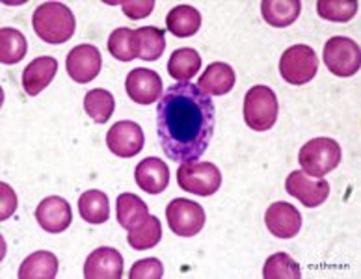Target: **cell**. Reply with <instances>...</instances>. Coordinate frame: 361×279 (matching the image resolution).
<instances>
[{"mask_svg":"<svg viewBox=\"0 0 361 279\" xmlns=\"http://www.w3.org/2000/svg\"><path fill=\"white\" fill-rule=\"evenodd\" d=\"M216 110L209 95L192 82H177L159 99L157 135L173 162H197L211 144Z\"/></svg>","mask_w":361,"mask_h":279,"instance_id":"obj_1","label":"cell"},{"mask_svg":"<svg viewBox=\"0 0 361 279\" xmlns=\"http://www.w3.org/2000/svg\"><path fill=\"white\" fill-rule=\"evenodd\" d=\"M32 26L42 42L60 45L71 39L77 28V21L69 6L62 2H43L37 6L32 16Z\"/></svg>","mask_w":361,"mask_h":279,"instance_id":"obj_2","label":"cell"},{"mask_svg":"<svg viewBox=\"0 0 361 279\" xmlns=\"http://www.w3.org/2000/svg\"><path fill=\"white\" fill-rule=\"evenodd\" d=\"M341 145L331 138H313L300 147L298 162L305 175L322 179L341 162Z\"/></svg>","mask_w":361,"mask_h":279,"instance_id":"obj_3","label":"cell"},{"mask_svg":"<svg viewBox=\"0 0 361 279\" xmlns=\"http://www.w3.org/2000/svg\"><path fill=\"white\" fill-rule=\"evenodd\" d=\"M279 104L274 89L269 86H253L244 97V121L252 130L264 132L270 130L278 121Z\"/></svg>","mask_w":361,"mask_h":279,"instance_id":"obj_4","label":"cell"},{"mask_svg":"<svg viewBox=\"0 0 361 279\" xmlns=\"http://www.w3.org/2000/svg\"><path fill=\"white\" fill-rule=\"evenodd\" d=\"M177 182L185 192L209 197L222 186V173L212 162H185L177 170Z\"/></svg>","mask_w":361,"mask_h":279,"instance_id":"obj_5","label":"cell"},{"mask_svg":"<svg viewBox=\"0 0 361 279\" xmlns=\"http://www.w3.org/2000/svg\"><path fill=\"white\" fill-rule=\"evenodd\" d=\"M319 71V58L310 45H293L281 54L279 75L293 86L311 82Z\"/></svg>","mask_w":361,"mask_h":279,"instance_id":"obj_6","label":"cell"},{"mask_svg":"<svg viewBox=\"0 0 361 279\" xmlns=\"http://www.w3.org/2000/svg\"><path fill=\"white\" fill-rule=\"evenodd\" d=\"M322 58L328 71L341 78L356 75L361 68L360 45L350 37H330L324 45Z\"/></svg>","mask_w":361,"mask_h":279,"instance_id":"obj_7","label":"cell"},{"mask_svg":"<svg viewBox=\"0 0 361 279\" xmlns=\"http://www.w3.org/2000/svg\"><path fill=\"white\" fill-rule=\"evenodd\" d=\"M166 220L168 225L177 237H196L205 225V211L200 203L190 202V199H171L166 207Z\"/></svg>","mask_w":361,"mask_h":279,"instance_id":"obj_8","label":"cell"},{"mask_svg":"<svg viewBox=\"0 0 361 279\" xmlns=\"http://www.w3.org/2000/svg\"><path fill=\"white\" fill-rule=\"evenodd\" d=\"M285 190L287 194L296 199L307 209L320 207L322 203L330 197V182L324 179H311L310 175H305L304 171H293L285 181Z\"/></svg>","mask_w":361,"mask_h":279,"instance_id":"obj_9","label":"cell"},{"mask_svg":"<svg viewBox=\"0 0 361 279\" xmlns=\"http://www.w3.org/2000/svg\"><path fill=\"white\" fill-rule=\"evenodd\" d=\"M106 147L116 156L133 159L144 147V130L135 121H118L106 132Z\"/></svg>","mask_w":361,"mask_h":279,"instance_id":"obj_10","label":"cell"},{"mask_svg":"<svg viewBox=\"0 0 361 279\" xmlns=\"http://www.w3.org/2000/svg\"><path fill=\"white\" fill-rule=\"evenodd\" d=\"M101 66H103V58L99 52L97 46L88 45H77L71 49L66 60V69L68 75L78 84H88L93 78L101 73Z\"/></svg>","mask_w":361,"mask_h":279,"instance_id":"obj_11","label":"cell"},{"mask_svg":"<svg viewBox=\"0 0 361 279\" xmlns=\"http://www.w3.org/2000/svg\"><path fill=\"white\" fill-rule=\"evenodd\" d=\"M125 92L130 97V101L147 106V104H153L162 97V93H164L162 78L159 77V73L151 71V69L138 68L127 75Z\"/></svg>","mask_w":361,"mask_h":279,"instance_id":"obj_12","label":"cell"},{"mask_svg":"<svg viewBox=\"0 0 361 279\" xmlns=\"http://www.w3.org/2000/svg\"><path fill=\"white\" fill-rule=\"evenodd\" d=\"M264 223L274 237L294 238L302 229V214L290 203L276 202L267 209Z\"/></svg>","mask_w":361,"mask_h":279,"instance_id":"obj_13","label":"cell"},{"mask_svg":"<svg viewBox=\"0 0 361 279\" xmlns=\"http://www.w3.org/2000/svg\"><path fill=\"white\" fill-rule=\"evenodd\" d=\"M123 257L116 248H97L88 255L84 263L86 279H121Z\"/></svg>","mask_w":361,"mask_h":279,"instance_id":"obj_14","label":"cell"},{"mask_svg":"<svg viewBox=\"0 0 361 279\" xmlns=\"http://www.w3.org/2000/svg\"><path fill=\"white\" fill-rule=\"evenodd\" d=\"M36 220L47 232H63L73 222L71 205L60 196L45 197L37 205Z\"/></svg>","mask_w":361,"mask_h":279,"instance_id":"obj_15","label":"cell"},{"mask_svg":"<svg viewBox=\"0 0 361 279\" xmlns=\"http://www.w3.org/2000/svg\"><path fill=\"white\" fill-rule=\"evenodd\" d=\"M135 181L147 194H162L170 185V170L164 161L149 156L136 166Z\"/></svg>","mask_w":361,"mask_h":279,"instance_id":"obj_16","label":"cell"},{"mask_svg":"<svg viewBox=\"0 0 361 279\" xmlns=\"http://www.w3.org/2000/svg\"><path fill=\"white\" fill-rule=\"evenodd\" d=\"M58 62L52 56H42L32 60L23 71V88L30 97H36L56 77Z\"/></svg>","mask_w":361,"mask_h":279,"instance_id":"obj_17","label":"cell"},{"mask_svg":"<svg viewBox=\"0 0 361 279\" xmlns=\"http://www.w3.org/2000/svg\"><path fill=\"white\" fill-rule=\"evenodd\" d=\"M237 82V75L235 69L226 62H212L209 68L205 69L200 80H197V88L202 89L205 95H226L233 89Z\"/></svg>","mask_w":361,"mask_h":279,"instance_id":"obj_18","label":"cell"},{"mask_svg":"<svg viewBox=\"0 0 361 279\" xmlns=\"http://www.w3.org/2000/svg\"><path fill=\"white\" fill-rule=\"evenodd\" d=\"M116 214H118L119 225L130 231V229L140 228L149 218V207L136 194L125 192V194H119L116 202Z\"/></svg>","mask_w":361,"mask_h":279,"instance_id":"obj_19","label":"cell"},{"mask_svg":"<svg viewBox=\"0 0 361 279\" xmlns=\"http://www.w3.org/2000/svg\"><path fill=\"white\" fill-rule=\"evenodd\" d=\"M166 26L176 37L196 36V32L202 26V13L188 4H179L171 8L166 16Z\"/></svg>","mask_w":361,"mask_h":279,"instance_id":"obj_20","label":"cell"},{"mask_svg":"<svg viewBox=\"0 0 361 279\" xmlns=\"http://www.w3.org/2000/svg\"><path fill=\"white\" fill-rule=\"evenodd\" d=\"M300 11H302L300 0H263L261 2L263 19L276 28L293 25L298 19Z\"/></svg>","mask_w":361,"mask_h":279,"instance_id":"obj_21","label":"cell"},{"mask_svg":"<svg viewBox=\"0 0 361 279\" xmlns=\"http://www.w3.org/2000/svg\"><path fill=\"white\" fill-rule=\"evenodd\" d=\"M58 274V259L51 252L28 255L19 266V279H54Z\"/></svg>","mask_w":361,"mask_h":279,"instance_id":"obj_22","label":"cell"},{"mask_svg":"<svg viewBox=\"0 0 361 279\" xmlns=\"http://www.w3.org/2000/svg\"><path fill=\"white\" fill-rule=\"evenodd\" d=\"M78 212L84 222L101 225L110 218L109 196L101 190H88L78 197Z\"/></svg>","mask_w":361,"mask_h":279,"instance_id":"obj_23","label":"cell"},{"mask_svg":"<svg viewBox=\"0 0 361 279\" xmlns=\"http://www.w3.org/2000/svg\"><path fill=\"white\" fill-rule=\"evenodd\" d=\"M202 68V56L196 49L185 46L177 49L170 56L168 62V73L171 78H176L179 82H188L190 78L196 77V73Z\"/></svg>","mask_w":361,"mask_h":279,"instance_id":"obj_24","label":"cell"},{"mask_svg":"<svg viewBox=\"0 0 361 279\" xmlns=\"http://www.w3.org/2000/svg\"><path fill=\"white\" fill-rule=\"evenodd\" d=\"M138 36V58L145 62H155L166 51L164 30L155 26H142L136 30Z\"/></svg>","mask_w":361,"mask_h":279,"instance_id":"obj_25","label":"cell"},{"mask_svg":"<svg viewBox=\"0 0 361 279\" xmlns=\"http://www.w3.org/2000/svg\"><path fill=\"white\" fill-rule=\"evenodd\" d=\"M114 108H116L114 95L103 88L92 89L84 97V110H86V114L99 125H104L112 118Z\"/></svg>","mask_w":361,"mask_h":279,"instance_id":"obj_26","label":"cell"},{"mask_svg":"<svg viewBox=\"0 0 361 279\" xmlns=\"http://www.w3.org/2000/svg\"><path fill=\"white\" fill-rule=\"evenodd\" d=\"M109 52L119 62H133L138 58V36L130 28H116L109 37Z\"/></svg>","mask_w":361,"mask_h":279,"instance_id":"obj_27","label":"cell"},{"mask_svg":"<svg viewBox=\"0 0 361 279\" xmlns=\"http://www.w3.org/2000/svg\"><path fill=\"white\" fill-rule=\"evenodd\" d=\"M28 51L26 37L17 28H2L0 30V62L4 66H13L21 62Z\"/></svg>","mask_w":361,"mask_h":279,"instance_id":"obj_28","label":"cell"},{"mask_svg":"<svg viewBox=\"0 0 361 279\" xmlns=\"http://www.w3.org/2000/svg\"><path fill=\"white\" fill-rule=\"evenodd\" d=\"M160 238H162V223L157 216H149L140 228L130 229L127 242L130 248L144 252V249L155 248L160 242Z\"/></svg>","mask_w":361,"mask_h":279,"instance_id":"obj_29","label":"cell"},{"mask_svg":"<svg viewBox=\"0 0 361 279\" xmlns=\"http://www.w3.org/2000/svg\"><path fill=\"white\" fill-rule=\"evenodd\" d=\"M264 279H302L300 264L285 252L270 255L263 268Z\"/></svg>","mask_w":361,"mask_h":279,"instance_id":"obj_30","label":"cell"},{"mask_svg":"<svg viewBox=\"0 0 361 279\" xmlns=\"http://www.w3.org/2000/svg\"><path fill=\"white\" fill-rule=\"evenodd\" d=\"M357 0H319L317 11L326 21L348 23L357 13Z\"/></svg>","mask_w":361,"mask_h":279,"instance_id":"obj_31","label":"cell"},{"mask_svg":"<svg viewBox=\"0 0 361 279\" xmlns=\"http://www.w3.org/2000/svg\"><path fill=\"white\" fill-rule=\"evenodd\" d=\"M164 275V264L160 263L157 257L142 259L129 272L130 279H160Z\"/></svg>","mask_w":361,"mask_h":279,"instance_id":"obj_32","label":"cell"},{"mask_svg":"<svg viewBox=\"0 0 361 279\" xmlns=\"http://www.w3.org/2000/svg\"><path fill=\"white\" fill-rule=\"evenodd\" d=\"M121 10L129 19L138 21L151 16V11L155 10V0H121Z\"/></svg>","mask_w":361,"mask_h":279,"instance_id":"obj_33","label":"cell"},{"mask_svg":"<svg viewBox=\"0 0 361 279\" xmlns=\"http://www.w3.org/2000/svg\"><path fill=\"white\" fill-rule=\"evenodd\" d=\"M0 220H8L17 209V194L6 182H0Z\"/></svg>","mask_w":361,"mask_h":279,"instance_id":"obj_34","label":"cell"}]
</instances>
